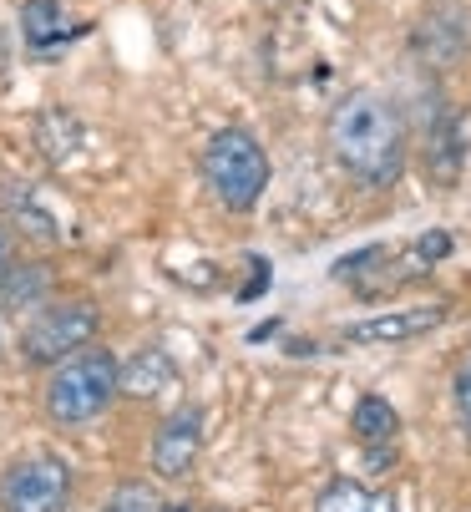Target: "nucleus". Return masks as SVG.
<instances>
[{
    "mask_svg": "<svg viewBox=\"0 0 471 512\" xmlns=\"http://www.w3.org/2000/svg\"><path fill=\"white\" fill-rule=\"evenodd\" d=\"M325 148L335 158V168L345 178H355L360 188H390L406 173V117L375 87H360L350 97L335 102L330 122H325Z\"/></svg>",
    "mask_w": 471,
    "mask_h": 512,
    "instance_id": "1",
    "label": "nucleus"
},
{
    "mask_svg": "<svg viewBox=\"0 0 471 512\" xmlns=\"http://www.w3.org/2000/svg\"><path fill=\"white\" fill-rule=\"evenodd\" d=\"M122 396V365L112 350L102 345H87V350H76L66 355L61 365H51V376H46V416L56 426H87L97 421L112 401Z\"/></svg>",
    "mask_w": 471,
    "mask_h": 512,
    "instance_id": "2",
    "label": "nucleus"
},
{
    "mask_svg": "<svg viewBox=\"0 0 471 512\" xmlns=\"http://www.w3.org/2000/svg\"><path fill=\"white\" fill-rule=\"evenodd\" d=\"M203 183L228 213H249L259 208L269 188V153L249 127H223L208 137L203 148Z\"/></svg>",
    "mask_w": 471,
    "mask_h": 512,
    "instance_id": "3",
    "label": "nucleus"
},
{
    "mask_svg": "<svg viewBox=\"0 0 471 512\" xmlns=\"http://www.w3.org/2000/svg\"><path fill=\"white\" fill-rule=\"evenodd\" d=\"M97 325H102L97 300H46L41 310H31L21 330V355L31 365H61L66 355L97 340Z\"/></svg>",
    "mask_w": 471,
    "mask_h": 512,
    "instance_id": "4",
    "label": "nucleus"
},
{
    "mask_svg": "<svg viewBox=\"0 0 471 512\" xmlns=\"http://www.w3.org/2000/svg\"><path fill=\"white\" fill-rule=\"evenodd\" d=\"M0 507L6 512H66L71 507V467L56 452H31L0 477Z\"/></svg>",
    "mask_w": 471,
    "mask_h": 512,
    "instance_id": "5",
    "label": "nucleus"
},
{
    "mask_svg": "<svg viewBox=\"0 0 471 512\" xmlns=\"http://www.w3.org/2000/svg\"><path fill=\"white\" fill-rule=\"evenodd\" d=\"M466 46H471V16L456 6V0H436V6H426V16L411 31V51L426 66H456L466 56Z\"/></svg>",
    "mask_w": 471,
    "mask_h": 512,
    "instance_id": "6",
    "label": "nucleus"
},
{
    "mask_svg": "<svg viewBox=\"0 0 471 512\" xmlns=\"http://www.w3.org/2000/svg\"><path fill=\"white\" fill-rule=\"evenodd\" d=\"M198 452H203V411L198 406H178L152 436V472L178 482V477L193 472Z\"/></svg>",
    "mask_w": 471,
    "mask_h": 512,
    "instance_id": "7",
    "label": "nucleus"
},
{
    "mask_svg": "<svg viewBox=\"0 0 471 512\" xmlns=\"http://www.w3.org/2000/svg\"><path fill=\"white\" fill-rule=\"evenodd\" d=\"M446 320V305H411V310H385V315H365L355 325H345L350 345H401L416 340L426 330H436Z\"/></svg>",
    "mask_w": 471,
    "mask_h": 512,
    "instance_id": "8",
    "label": "nucleus"
},
{
    "mask_svg": "<svg viewBox=\"0 0 471 512\" xmlns=\"http://www.w3.org/2000/svg\"><path fill=\"white\" fill-rule=\"evenodd\" d=\"M461 163H466V142H461V122L456 112H436L431 117V132H426V173L436 183H456L461 178Z\"/></svg>",
    "mask_w": 471,
    "mask_h": 512,
    "instance_id": "9",
    "label": "nucleus"
},
{
    "mask_svg": "<svg viewBox=\"0 0 471 512\" xmlns=\"http://www.w3.org/2000/svg\"><path fill=\"white\" fill-rule=\"evenodd\" d=\"M51 295L46 264H6L0 269V310H41Z\"/></svg>",
    "mask_w": 471,
    "mask_h": 512,
    "instance_id": "10",
    "label": "nucleus"
},
{
    "mask_svg": "<svg viewBox=\"0 0 471 512\" xmlns=\"http://www.w3.org/2000/svg\"><path fill=\"white\" fill-rule=\"evenodd\" d=\"M314 512H401L390 492H375L355 477H335L320 497H314Z\"/></svg>",
    "mask_w": 471,
    "mask_h": 512,
    "instance_id": "11",
    "label": "nucleus"
},
{
    "mask_svg": "<svg viewBox=\"0 0 471 512\" xmlns=\"http://www.w3.org/2000/svg\"><path fill=\"white\" fill-rule=\"evenodd\" d=\"M350 431H355L360 447H390L401 436V416H396V406L380 401V396H360L355 411H350Z\"/></svg>",
    "mask_w": 471,
    "mask_h": 512,
    "instance_id": "12",
    "label": "nucleus"
},
{
    "mask_svg": "<svg viewBox=\"0 0 471 512\" xmlns=\"http://www.w3.org/2000/svg\"><path fill=\"white\" fill-rule=\"evenodd\" d=\"M21 36H26V46H36V51L66 41V36H71L66 6H61V0H26V6H21Z\"/></svg>",
    "mask_w": 471,
    "mask_h": 512,
    "instance_id": "13",
    "label": "nucleus"
},
{
    "mask_svg": "<svg viewBox=\"0 0 471 512\" xmlns=\"http://www.w3.org/2000/svg\"><path fill=\"white\" fill-rule=\"evenodd\" d=\"M173 386V360L163 350H137L122 365V391L127 396H163Z\"/></svg>",
    "mask_w": 471,
    "mask_h": 512,
    "instance_id": "14",
    "label": "nucleus"
},
{
    "mask_svg": "<svg viewBox=\"0 0 471 512\" xmlns=\"http://www.w3.org/2000/svg\"><path fill=\"white\" fill-rule=\"evenodd\" d=\"M6 203L16 208V229H26L31 239H41V244H56V239H61V234H56V218L36 208L31 188H11V198H6Z\"/></svg>",
    "mask_w": 471,
    "mask_h": 512,
    "instance_id": "15",
    "label": "nucleus"
},
{
    "mask_svg": "<svg viewBox=\"0 0 471 512\" xmlns=\"http://www.w3.org/2000/svg\"><path fill=\"white\" fill-rule=\"evenodd\" d=\"M102 512H163V502L152 497V487L147 482H127V487H117L112 497H107V507Z\"/></svg>",
    "mask_w": 471,
    "mask_h": 512,
    "instance_id": "16",
    "label": "nucleus"
},
{
    "mask_svg": "<svg viewBox=\"0 0 471 512\" xmlns=\"http://www.w3.org/2000/svg\"><path fill=\"white\" fill-rule=\"evenodd\" d=\"M451 406H456V421H461L466 442H471V355L456 365V376H451Z\"/></svg>",
    "mask_w": 471,
    "mask_h": 512,
    "instance_id": "17",
    "label": "nucleus"
},
{
    "mask_svg": "<svg viewBox=\"0 0 471 512\" xmlns=\"http://www.w3.org/2000/svg\"><path fill=\"white\" fill-rule=\"evenodd\" d=\"M6 259H11V229L0 224V269H6Z\"/></svg>",
    "mask_w": 471,
    "mask_h": 512,
    "instance_id": "18",
    "label": "nucleus"
},
{
    "mask_svg": "<svg viewBox=\"0 0 471 512\" xmlns=\"http://www.w3.org/2000/svg\"><path fill=\"white\" fill-rule=\"evenodd\" d=\"M163 512H193V507H183V502H173V507H163Z\"/></svg>",
    "mask_w": 471,
    "mask_h": 512,
    "instance_id": "19",
    "label": "nucleus"
}]
</instances>
